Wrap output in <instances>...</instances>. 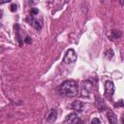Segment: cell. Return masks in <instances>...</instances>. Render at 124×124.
I'll return each mask as SVG.
<instances>
[{
  "label": "cell",
  "instance_id": "cell-1",
  "mask_svg": "<svg viewBox=\"0 0 124 124\" xmlns=\"http://www.w3.org/2000/svg\"><path fill=\"white\" fill-rule=\"evenodd\" d=\"M59 92L61 95H64L66 97H75L78 93V85L75 80L67 79L60 85Z\"/></svg>",
  "mask_w": 124,
  "mask_h": 124
},
{
  "label": "cell",
  "instance_id": "cell-2",
  "mask_svg": "<svg viewBox=\"0 0 124 124\" xmlns=\"http://www.w3.org/2000/svg\"><path fill=\"white\" fill-rule=\"evenodd\" d=\"M92 89H93V83L86 79V80H83L81 82V85H80V93H81V96L82 97H87L90 95V93L92 92Z\"/></svg>",
  "mask_w": 124,
  "mask_h": 124
},
{
  "label": "cell",
  "instance_id": "cell-3",
  "mask_svg": "<svg viewBox=\"0 0 124 124\" xmlns=\"http://www.w3.org/2000/svg\"><path fill=\"white\" fill-rule=\"evenodd\" d=\"M29 18H30V24L33 27H35L37 30L42 29V27H43V18L39 14H37V15L30 14Z\"/></svg>",
  "mask_w": 124,
  "mask_h": 124
},
{
  "label": "cell",
  "instance_id": "cell-4",
  "mask_svg": "<svg viewBox=\"0 0 124 124\" xmlns=\"http://www.w3.org/2000/svg\"><path fill=\"white\" fill-rule=\"evenodd\" d=\"M77 58H78V55L76 53V51L73 49V48H70L66 51L65 55H64V58H63V62L65 64H70V63H74L77 61Z\"/></svg>",
  "mask_w": 124,
  "mask_h": 124
},
{
  "label": "cell",
  "instance_id": "cell-5",
  "mask_svg": "<svg viewBox=\"0 0 124 124\" xmlns=\"http://www.w3.org/2000/svg\"><path fill=\"white\" fill-rule=\"evenodd\" d=\"M81 119L76 112L68 114L65 118V124H81Z\"/></svg>",
  "mask_w": 124,
  "mask_h": 124
},
{
  "label": "cell",
  "instance_id": "cell-6",
  "mask_svg": "<svg viewBox=\"0 0 124 124\" xmlns=\"http://www.w3.org/2000/svg\"><path fill=\"white\" fill-rule=\"evenodd\" d=\"M114 84L111 80H107L105 83V96L107 98H110L114 93Z\"/></svg>",
  "mask_w": 124,
  "mask_h": 124
},
{
  "label": "cell",
  "instance_id": "cell-7",
  "mask_svg": "<svg viewBox=\"0 0 124 124\" xmlns=\"http://www.w3.org/2000/svg\"><path fill=\"white\" fill-rule=\"evenodd\" d=\"M69 108H71L72 109L77 110V111H82L83 108H84V104L81 101H75L69 106Z\"/></svg>",
  "mask_w": 124,
  "mask_h": 124
},
{
  "label": "cell",
  "instance_id": "cell-8",
  "mask_svg": "<svg viewBox=\"0 0 124 124\" xmlns=\"http://www.w3.org/2000/svg\"><path fill=\"white\" fill-rule=\"evenodd\" d=\"M95 106H96V108H98V110H100V111H103V110L106 108V104H105V102H104L103 99H102L101 97H99V96H96V97H95Z\"/></svg>",
  "mask_w": 124,
  "mask_h": 124
},
{
  "label": "cell",
  "instance_id": "cell-9",
  "mask_svg": "<svg viewBox=\"0 0 124 124\" xmlns=\"http://www.w3.org/2000/svg\"><path fill=\"white\" fill-rule=\"evenodd\" d=\"M57 118V110L54 109V108H51L48 115L46 116V121L48 123H53Z\"/></svg>",
  "mask_w": 124,
  "mask_h": 124
},
{
  "label": "cell",
  "instance_id": "cell-10",
  "mask_svg": "<svg viewBox=\"0 0 124 124\" xmlns=\"http://www.w3.org/2000/svg\"><path fill=\"white\" fill-rule=\"evenodd\" d=\"M107 117H108V122H109L110 124H116V122H117V117H116L115 113H114L112 110L108 109V110L107 111Z\"/></svg>",
  "mask_w": 124,
  "mask_h": 124
},
{
  "label": "cell",
  "instance_id": "cell-11",
  "mask_svg": "<svg viewBox=\"0 0 124 124\" xmlns=\"http://www.w3.org/2000/svg\"><path fill=\"white\" fill-rule=\"evenodd\" d=\"M121 36H122V33L119 30H111L110 31V34L108 35V37L110 38V40L119 39V38H121Z\"/></svg>",
  "mask_w": 124,
  "mask_h": 124
},
{
  "label": "cell",
  "instance_id": "cell-12",
  "mask_svg": "<svg viewBox=\"0 0 124 124\" xmlns=\"http://www.w3.org/2000/svg\"><path fill=\"white\" fill-rule=\"evenodd\" d=\"M14 28H15V32H16V40L18 41L19 43V46H22V40H21V37L19 35V25L16 23L14 25Z\"/></svg>",
  "mask_w": 124,
  "mask_h": 124
},
{
  "label": "cell",
  "instance_id": "cell-13",
  "mask_svg": "<svg viewBox=\"0 0 124 124\" xmlns=\"http://www.w3.org/2000/svg\"><path fill=\"white\" fill-rule=\"evenodd\" d=\"M113 55H114V52H113L112 49H108V50H107V51L105 52V56H106V58H108V59H111V58L113 57Z\"/></svg>",
  "mask_w": 124,
  "mask_h": 124
},
{
  "label": "cell",
  "instance_id": "cell-14",
  "mask_svg": "<svg viewBox=\"0 0 124 124\" xmlns=\"http://www.w3.org/2000/svg\"><path fill=\"white\" fill-rule=\"evenodd\" d=\"M10 10H11L12 13H15V12L17 10V6H16V4H15V3L11 4V6H10Z\"/></svg>",
  "mask_w": 124,
  "mask_h": 124
},
{
  "label": "cell",
  "instance_id": "cell-15",
  "mask_svg": "<svg viewBox=\"0 0 124 124\" xmlns=\"http://www.w3.org/2000/svg\"><path fill=\"white\" fill-rule=\"evenodd\" d=\"M100 123H101V121H100V119H99V118L94 117V118L91 120V124H100Z\"/></svg>",
  "mask_w": 124,
  "mask_h": 124
},
{
  "label": "cell",
  "instance_id": "cell-16",
  "mask_svg": "<svg viewBox=\"0 0 124 124\" xmlns=\"http://www.w3.org/2000/svg\"><path fill=\"white\" fill-rule=\"evenodd\" d=\"M23 42H24L25 44H31L32 40H31V38H30L29 36H26V37H25V39H23Z\"/></svg>",
  "mask_w": 124,
  "mask_h": 124
},
{
  "label": "cell",
  "instance_id": "cell-17",
  "mask_svg": "<svg viewBox=\"0 0 124 124\" xmlns=\"http://www.w3.org/2000/svg\"><path fill=\"white\" fill-rule=\"evenodd\" d=\"M123 106V101L122 100H119V102L117 104H115V107H122Z\"/></svg>",
  "mask_w": 124,
  "mask_h": 124
},
{
  "label": "cell",
  "instance_id": "cell-18",
  "mask_svg": "<svg viewBox=\"0 0 124 124\" xmlns=\"http://www.w3.org/2000/svg\"><path fill=\"white\" fill-rule=\"evenodd\" d=\"M2 15H3V11H2V10H0V17L2 16Z\"/></svg>",
  "mask_w": 124,
  "mask_h": 124
}]
</instances>
